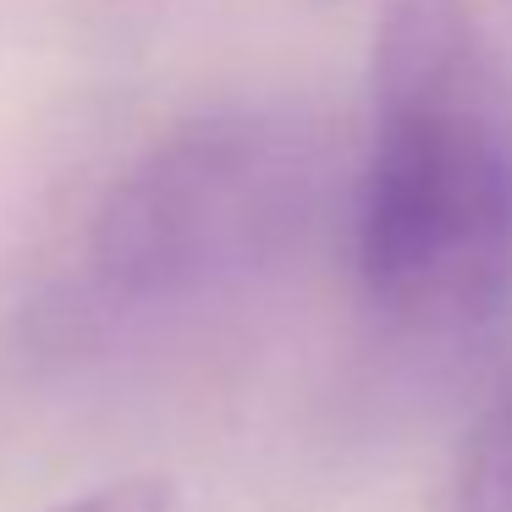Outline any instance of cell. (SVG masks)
I'll use <instances>...</instances> for the list:
<instances>
[{
  "instance_id": "cell-1",
  "label": "cell",
  "mask_w": 512,
  "mask_h": 512,
  "mask_svg": "<svg viewBox=\"0 0 512 512\" xmlns=\"http://www.w3.org/2000/svg\"><path fill=\"white\" fill-rule=\"evenodd\" d=\"M336 193L342 155L309 105L182 116L94 193L28 303V336L50 358H105L188 331L287 276Z\"/></svg>"
},
{
  "instance_id": "cell-3",
  "label": "cell",
  "mask_w": 512,
  "mask_h": 512,
  "mask_svg": "<svg viewBox=\"0 0 512 512\" xmlns=\"http://www.w3.org/2000/svg\"><path fill=\"white\" fill-rule=\"evenodd\" d=\"M452 512H512V369L468 435Z\"/></svg>"
},
{
  "instance_id": "cell-4",
  "label": "cell",
  "mask_w": 512,
  "mask_h": 512,
  "mask_svg": "<svg viewBox=\"0 0 512 512\" xmlns=\"http://www.w3.org/2000/svg\"><path fill=\"white\" fill-rule=\"evenodd\" d=\"M177 507V490L160 474H122L105 479V485L83 490V496H67L45 512H171Z\"/></svg>"
},
{
  "instance_id": "cell-5",
  "label": "cell",
  "mask_w": 512,
  "mask_h": 512,
  "mask_svg": "<svg viewBox=\"0 0 512 512\" xmlns=\"http://www.w3.org/2000/svg\"><path fill=\"white\" fill-rule=\"evenodd\" d=\"M507 6H512V0H507Z\"/></svg>"
},
{
  "instance_id": "cell-2",
  "label": "cell",
  "mask_w": 512,
  "mask_h": 512,
  "mask_svg": "<svg viewBox=\"0 0 512 512\" xmlns=\"http://www.w3.org/2000/svg\"><path fill=\"white\" fill-rule=\"evenodd\" d=\"M364 309L457 353L512 309V61L474 0H375L347 188Z\"/></svg>"
}]
</instances>
